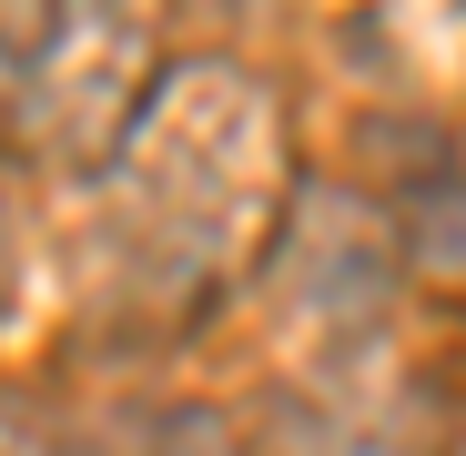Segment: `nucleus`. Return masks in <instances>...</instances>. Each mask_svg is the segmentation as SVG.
<instances>
[{"instance_id":"8","label":"nucleus","mask_w":466,"mask_h":456,"mask_svg":"<svg viewBox=\"0 0 466 456\" xmlns=\"http://www.w3.org/2000/svg\"><path fill=\"white\" fill-rule=\"evenodd\" d=\"M0 304H11V213H0Z\"/></svg>"},{"instance_id":"3","label":"nucleus","mask_w":466,"mask_h":456,"mask_svg":"<svg viewBox=\"0 0 466 456\" xmlns=\"http://www.w3.org/2000/svg\"><path fill=\"white\" fill-rule=\"evenodd\" d=\"M274 244H284V254H274V274H284V315H294V335L315 345V355H345V345L385 315L396 274H406L396 223H375V213L345 203V193L294 203Z\"/></svg>"},{"instance_id":"5","label":"nucleus","mask_w":466,"mask_h":456,"mask_svg":"<svg viewBox=\"0 0 466 456\" xmlns=\"http://www.w3.org/2000/svg\"><path fill=\"white\" fill-rule=\"evenodd\" d=\"M122 456H233V426H223L213 406L173 396V406H142V416H132Z\"/></svg>"},{"instance_id":"2","label":"nucleus","mask_w":466,"mask_h":456,"mask_svg":"<svg viewBox=\"0 0 466 456\" xmlns=\"http://www.w3.org/2000/svg\"><path fill=\"white\" fill-rule=\"evenodd\" d=\"M163 82L152 61V0H61L41 82H31V122L61 163H112L142 92Z\"/></svg>"},{"instance_id":"7","label":"nucleus","mask_w":466,"mask_h":456,"mask_svg":"<svg viewBox=\"0 0 466 456\" xmlns=\"http://www.w3.org/2000/svg\"><path fill=\"white\" fill-rule=\"evenodd\" d=\"M0 456H71V436H61V416L41 396L0 386Z\"/></svg>"},{"instance_id":"6","label":"nucleus","mask_w":466,"mask_h":456,"mask_svg":"<svg viewBox=\"0 0 466 456\" xmlns=\"http://www.w3.org/2000/svg\"><path fill=\"white\" fill-rule=\"evenodd\" d=\"M51 21H61V0H0V122L31 102L41 51H51Z\"/></svg>"},{"instance_id":"4","label":"nucleus","mask_w":466,"mask_h":456,"mask_svg":"<svg viewBox=\"0 0 466 456\" xmlns=\"http://www.w3.org/2000/svg\"><path fill=\"white\" fill-rule=\"evenodd\" d=\"M396 244H406V264H416L426 284L466 294V173H436V183H416V193H406Z\"/></svg>"},{"instance_id":"1","label":"nucleus","mask_w":466,"mask_h":456,"mask_svg":"<svg viewBox=\"0 0 466 456\" xmlns=\"http://www.w3.org/2000/svg\"><path fill=\"white\" fill-rule=\"evenodd\" d=\"M112 203L152 274H173V284L244 274L294 213L274 92L233 61H173L112 152Z\"/></svg>"}]
</instances>
